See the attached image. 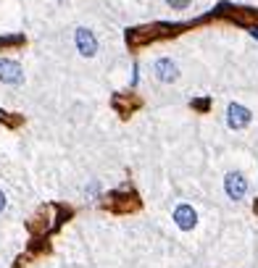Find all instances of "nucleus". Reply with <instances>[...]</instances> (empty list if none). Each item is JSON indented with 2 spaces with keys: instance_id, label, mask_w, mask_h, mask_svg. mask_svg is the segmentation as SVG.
Listing matches in <instances>:
<instances>
[{
  "instance_id": "obj_10",
  "label": "nucleus",
  "mask_w": 258,
  "mask_h": 268,
  "mask_svg": "<svg viewBox=\"0 0 258 268\" xmlns=\"http://www.w3.org/2000/svg\"><path fill=\"white\" fill-rule=\"evenodd\" d=\"M255 211H258V202H255Z\"/></svg>"
},
{
  "instance_id": "obj_6",
  "label": "nucleus",
  "mask_w": 258,
  "mask_h": 268,
  "mask_svg": "<svg viewBox=\"0 0 258 268\" xmlns=\"http://www.w3.org/2000/svg\"><path fill=\"white\" fill-rule=\"evenodd\" d=\"M77 47L82 55H95L98 50V40L90 29H77Z\"/></svg>"
},
{
  "instance_id": "obj_3",
  "label": "nucleus",
  "mask_w": 258,
  "mask_h": 268,
  "mask_svg": "<svg viewBox=\"0 0 258 268\" xmlns=\"http://www.w3.org/2000/svg\"><path fill=\"white\" fill-rule=\"evenodd\" d=\"M156 76L161 79V82H166V84L177 82V76H179L177 63H174L171 58H161V61H156Z\"/></svg>"
},
{
  "instance_id": "obj_7",
  "label": "nucleus",
  "mask_w": 258,
  "mask_h": 268,
  "mask_svg": "<svg viewBox=\"0 0 258 268\" xmlns=\"http://www.w3.org/2000/svg\"><path fill=\"white\" fill-rule=\"evenodd\" d=\"M0 121H6L8 126H19V124H21V118H19V116H8L6 110H0Z\"/></svg>"
},
{
  "instance_id": "obj_1",
  "label": "nucleus",
  "mask_w": 258,
  "mask_h": 268,
  "mask_svg": "<svg viewBox=\"0 0 258 268\" xmlns=\"http://www.w3.org/2000/svg\"><path fill=\"white\" fill-rule=\"evenodd\" d=\"M224 189L232 200H242L245 192H248V179L242 176V173L232 171V173H226V179H224Z\"/></svg>"
},
{
  "instance_id": "obj_8",
  "label": "nucleus",
  "mask_w": 258,
  "mask_h": 268,
  "mask_svg": "<svg viewBox=\"0 0 258 268\" xmlns=\"http://www.w3.org/2000/svg\"><path fill=\"white\" fill-rule=\"evenodd\" d=\"M166 3H169L171 8H187V6H190V0H166Z\"/></svg>"
},
{
  "instance_id": "obj_4",
  "label": "nucleus",
  "mask_w": 258,
  "mask_h": 268,
  "mask_svg": "<svg viewBox=\"0 0 258 268\" xmlns=\"http://www.w3.org/2000/svg\"><path fill=\"white\" fill-rule=\"evenodd\" d=\"M174 221H177V226H179V229L190 231L195 224H198V213H195L190 205H179V208L174 211Z\"/></svg>"
},
{
  "instance_id": "obj_2",
  "label": "nucleus",
  "mask_w": 258,
  "mask_h": 268,
  "mask_svg": "<svg viewBox=\"0 0 258 268\" xmlns=\"http://www.w3.org/2000/svg\"><path fill=\"white\" fill-rule=\"evenodd\" d=\"M226 124H230L232 129H245V126L250 124V110L245 105H240V103H232L230 108H226Z\"/></svg>"
},
{
  "instance_id": "obj_5",
  "label": "nucleus",
  "mask_w": 258,
  "mask_h": 268,
  "mask_svg": "<svg viewBox=\"0 0 258 268\" xmlns=\"http://www.w3.org/2000/svg\"><path fill=\"white\" fill-rule=\"evenodd\" d=\"M0 79H3L6 84H19L21 82V66L16 61H0Z\"/></svg>"
},
{
  "instance_id": "obj_9",
  "label": "nucleus",
  "mask_w": 258,
  "mask_h": 268,
  "mask_svg": "<svg viewBox=\"0 0 258 268\" xmlns=\"http://www.w3.org/2000/svg\"><path fill=\"white\" fill-rule=\"evenodd\" d=\"M3 208H6V195L0 192V211H3Z\"/></svg>"
}]
</instances>
